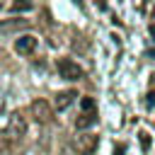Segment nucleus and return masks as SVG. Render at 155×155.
Here are the masks:
<instances>
[{"mask_svg": "<svg viewBox=\"0 0 155 155\" xmlns=\"http://www.w3.org/2000/svg\"><path fill=\"white\" fill-rule=\"evenodd\" d=\"M75 97H78L75 90H63V92H58V94L53 97V109H58V111L68 109V107L75 102Z\"/></svg>", "mask_w": 155, "mask_h": 155, "instance_id": "nucleus-6", "label": "nucleus"}, {"mask_svg": "<svg viewBox=\"0 0 155 155\" xmlns=\"http://www.w3.org/2000/svg\"><path fill=\"white\" fill-rule=\"evenodd\" d=\"M29 27V19H2L0 22V34L5 31H19V29H27Z\"/></svg>", "mask_w": 155, "mask_h": 155, "instance_id": "nucleus-8", "label": "nucleus"}, {"mask_svg": "<svg viewBox=\"0 0 155 155\" xmlns=\"http://www.w3.org/2000/svg\"><path fill=\"white\" fill-rule=\"evenodd\" d=\"M29 7H31L29 0H15V2H12V10H15V12H19V10H29Z\"/></svg>", "mask_w": 155, "mask_h": 155, "instance_id": "nucleus-10", "label": "nucleus"}, {"mask_svg": "<svg viewBox=\"0 0 155 155\" xmlns=\"http://www.w3.org/2000/svg\"><path fill=\"white\" fill-rule=\"evenodd\" d=\"M56 68H58V75H61L63 80L78 82V80L85 78V70H82L75 61H70V58H58V61H56Z\"/></svg>", "mask_w": 155, "mask_h": 155, "instance_id": "nucleus-2", "label": "nucleus"}, {"mask_svg": "<svg viewBox=\"0 0 155 155\" xmlns=\"http://www.w3.org/2000/svg\"><path fill=\"white\" fill-rule=\"evenodd\" d=\"M97 124V111H82L78 119H75V128L78 131H87Z\"/></svg>", "mask_w": 155, "mask_h": 155, "instance_id": "nucleus-7", "label": "nucleus"}, {"mask_svg": "<svg viewBox=\"0 0 155 155\" xmlns=\"http://www.w3.org/2000/svg\"><path fill=\"white\" fill-rule=\"evenodd\" d=\"M36 46H39V39H36L34 34H22L19 39H15V51H17L19 56H29V53H34Z\"/></svg>", "mask_w": 155, "mask_h": 155, "instance_id": "nucleus-5", "label": "nucleus"}, {"mask_svg": "<svg viewBox=\"0 0 155 155\" xmlns=\"http://www.w3.org/2000/svg\"><path fill=\"white\" fill-rule=\"evenodd\" d=\"M97 145H99V138H97L94 133H90V131H82V133L75 136V140H73V148H75L78 155H92V153L97 150Z\"/></svg>", "mask_w": 155, "mask_h": 155, "instance_id": "nucleus-3", "label": "nucleus"}, {"mask_svg": "<svg viewBox=\"0 0 155 155\" xmlns=\"http://www.w3.org/2000/svg\"><path fill=\"white\" fill-rule=\"evenodd\" d=\"M140 145L143 148H150V133H145V131L140 133Z\"/></svg>", "mask_w": 155, "mask_h": 155, "instance_id": "nucleus-11", "label": "nucleus"}, {"mask_svg": "<svg viewBox=\"0 0 155 155\" xmlns=\"http://www.w3.org/2000/svg\"><path fill=\"white\" fill-rule=\"evenodd\" d=\"M82 111H97V104L92 97H82Z\"/></svg>", "mask_w": 155, "mask_h": 155, "instance_id": "nucleus-9", "label": "nucleus"}, {"mask_svg": "<svg viewBox=\"0 0 155 155\" xmlns=\"http://www.w3.org/2000/svg\"><path fill=\"white\" fill-rule=\"evenodd\" d=\"M27 136V116L22 111H12L7 119V140L19 143Z\"/></svg>", "mask_w": 155, "mask_h": 155, "instance_id": "nucleus-1", "label": "nucleus"}, {"mask_svg": "<svg viewBox=\"0 0 155 155\" xmlns=\"http://www.w3.org/2000/svg\"><path fill=\"white\" fill-rule=\"evenodd\" d=\"M0 7H2V2H0Z\"/></svg>", "mask_w": 155, "mask_h": 155, "instance_id": "nucleus-14", "label": "nucleus"}, {"mask_svg": "<svg viewBox=\"0 0 155 155\" xmlns=\"http://www.w3.org/2000/svg\"><path fill=\"white\" fill-rule=\"evenodd\" d=\"M155 104V94H148V99H145V107H153Z\"/></svg>", "mask_w": 155, "mask_h": 155, "instance_id": "nucleus-12", "label": "nucleus"}, {"mask_svg": "<svg viewBox=\"0 0 155 155\" xmlns=\"http://www.w3.org/2000/svg\"><path fill=\"white\" fill-rule=\"evenodd\" d=\"M148 56H153V58H155V48H150V51H148Z\"/></svg>", "mask_w": 155, "mask_h": 155, "instance_id": "nucleus-13", "label": "nucleus"}, {"mask_svg": "<svg viewBox=\"0 0 155 155\" xmlns=\"http://www.w3.org/2000/svg\"><path fill=\"white\" fill-rule=\"evenodd\" d=\"M29 111H31V116H34L36 124H46L53 116V107L48 104V99H34L31 107H29Z\"/></svg>", "mask_w": 155, "mask_h": 155, "instance_id": "nucleus-4", "label": "nucleus"}]
</instances>
